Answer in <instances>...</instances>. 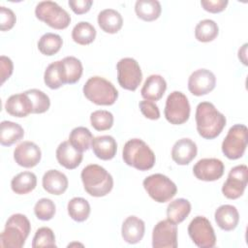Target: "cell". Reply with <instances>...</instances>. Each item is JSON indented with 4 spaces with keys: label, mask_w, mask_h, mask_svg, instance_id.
<instances>
[{
    "label": "cell",
    "mask_w": 248,
    "mask_h": 248,
    "mask_svg": "<svg viewBox=\"0 0 248 248\" xmlns=\"http://www.w3.org/2000/svg\"><path fill=\"white\" fill-rule=\"evenodd\" d=\"M195 118L199 135L206 140L217 138L227 122L225 115L209 102H202L197 106Z\"/></svg>",
    "instance_id": "1"
},
{
    "label": "cell",
    "mask_w": 248,
    "mask_h": 248,
    "mask_svg": "<svg viewBox=\"0 0 248 248\" xmlns=\"http://www.w3.org/2000/svg\"><path fill=\"white\" fill-rule=\"evenodd\" d=\"M84 190L92 197H104L113 187V178L103 167L91 164L86 166L80 173Z\"/></svg>",
    "instance_id": "2"
},
{
    "label": "cell",
    "mask_w": 248,
    "mask_h": 248,
    "mask_svg": "<svg viewBox=\"0 0 248 248\" xmlns=\"http://www.w3.org/2000/svg\"><path fill=\"white\" fill-rule=\"evenodd\" d=\"M31 225L28 218L20 213L13 214L7 220L0 235V246L6 248H21L29 235Z\"/></svg>",
    "instance_id": "3"
},
{
    "label": "cell",
    "mask_w": 248,
    "mask_h": 248,
    "mask_svg": "<svg viewBox=\"0 0 248 248\" xmlns=\"http://www.w3.org/2000/svg\"><path fill=\"white\" fill-rule=\"evenodd\" d=\"M124 162L139 170H148L153 168L156 158L152 149L140 139L129 140L123 147Z\"/></svg>",
    "instance_id": "4"
},
{
    "label": "cell",
    "mask_w": 248,
    "mask_h": 248,
    "mask_svg": "<svg viewBox=\"0 0 248 248\" xmlns=\"http://www.w3.org/2000/svg\"><path fill=\"white\" fill-rule=\"evenodd\" d=\"M84 96L98 106H111L118 97L114 85L102 77H92L83 85Z\"/></svg>",
    "instance_id": "5"
},
{
    "label": "cell",
    "mask_w": 248,
    "mask_h": 248,
    "mask_svg": "<svg viewBox=\"0 0 248 248\" xmlns=\"http://www.w3.org/2000/svg\"><path fill=\"white\" fill-rule=\"evenodd\" d=\"M142 185L149 197L160 203L170 201L177 192L174 182L162 173H155L145 177Z\"/></svg>",
    "instance_id": "6"
},
{
    "label": "cell",
    "mask_w": 248,
    "mask_h": 248,
    "mask_svg": "<svg viewBox=\"0 0 248 248\" xmlns=\"http://www.w3.org/2000/svg\"><path fill=\"white\" fill-rule=\"evenodd\" d=\"M35 15L38 19L57 30L67 28L71 22V16L67 11L53 1L38 3L35 8Z\"/></svg>",
    "instance_id": "7"
},
{
    "label": "cell",
    "mask_w": 248,
    "mask_h": 248,
    "mask_svg": "<svg viewBox=\"0 0 248 248\" xmlns=\"http://www.w3.org/2000/svg\"><path fill=\"white\" fill-rule=\"evenodd\" d=\"M248 142V129L243 124L232 126L222 142V152L231 160L243 156Z\"/></svg>",
    "instance_id": "8"
},
{
    "label": "cell",
    "mask_w": 248,
    "mask_h": 248,
    "mask_svg": "<svg viewBox=\"0 0 248 248\" xmlns=\"http://www.w3.org/2000/svg\"><path fill=\"white\" fill-rule=\"evenodd\" d=\"M190 110L188 98L182 92L173 91L168 96L164 113L170 124L181 125L185 123L189 119Z\"/></svg>",
    "instance_id": "9"
},
{
    "label": "cell",
    "mask_w": 248,
    "mask_h": 248,
    "mask_svg": "<svg viewBox=\"0 0 248 248\" xmlns=\"http://www.w3.org/2000/svg\"><path fill=\"white\" fill-rule=\"evenodd\" d=\"M119 85L130 91H135L142 79V73L137 60L131 57L120 59L116 65Z\"/></svg>",
    "instance_id": "10"
},
{
    "label": "cell",
    "mask_w": 248,
    "mask_h": 248,
    "mask_svg": "<svg viewBox=\"0 0 248 248\" xmlns=\"http://www.w3.org/2000/svg\"><path fill=\"white\" fill-rule=\"evenodd\" d=\"M188 233L192 241L200 248H211L216 244V236L209 220L203 216H196L188 226Z\"/></svg>",
    "instance_id": "11"
},
{
    "label": "cell",
    "mask_w": 248,
    "mask_h": 248,
    "mask_svg": "<svg viewBox=\"0 0 248 248\" xmlns=\"http://www.w3.org/2000/svg\"><path fill=\"white\" fill-rule=\"evenodd\" d=\"M248 181V168L246 165H238L233 167L228 178L223 184L222 193L230 200H236L240 198L247 186Z\"/></svg>",
    "instance_id": "12"
},
{
    "label": "cell",
    "mask_w": 248,
    "mask_h": 248,
    "mask_svg": "<svg viewBox=\"0 0 248 248\" xmlns=\"http://www.w3.org/2000/svg\"><path fill=\"white\" fill-rule=\"evenodd\" d=\"M152 246L154 248H176L177 226L169 219L158 222L152 232Z\"/></svg>",
    "instance_id": "13"
},
{
    "label": "cell",
    "mask_w": 248,
    "mask_h": 248,
    "mask_svg": "<svg viewBox=\"0 0 248 248\" xmlns=\"http://www.w3.org/2000/svg\"><path fill=\"white\" fill-rule=\"evenodd\" d=\"M215 85V75L207 69H199L193 72L188 79V89L195 96H202L211 92Z\"/></svg>",
    "instance_id": "14"
},
{
    "label": "cell",
    "mask_w": 248,
    "mask_h": 248,
    "mask_svg": "<svg viewBox=\"0 0 248 248\" xmlns=\"http://www.w3.org/2000/svg\"><path fill=\"white\" fill-rule=\"evenodd\" d=\"M224 170L225 166L223 162L216 158L201 159L193 168L195 176L202 181H215L222 177Z\"/></svg>",
    "instance_id": "15"
},
{
    "label": "cell",
    "mask_w": 248,
    "mask_h": 248,
    "mask_svg": "<svg viewBox=\"0 0 248 248\" xmlns=\"http://www.w3.org/2000/svg\"><path fill=\"white\" fill-rule=\"evenodd\" d=\"M42 152L40 147L33 141L20 142L14 151L16 163L23 168H33L41 161Z\"/></svg>",
    "instance_id": "16"
},
{
    "label": "cell",
    "mask_w": 248,
    "mask_h": 248,
    "mask_svg": "<svg viewBox=\"0 0 248 248\" xmlns=\"http://www.w3.org/2000/svg\"><path fill=\"white\" fill-rule=\"evenodd\" d=\"M197 152L198 147L195 141L191 139L183 138L173 144L171 149V158L177 165L185 166L197 156Z\"/></svg>",
    "instance_id": "17"
},
{
    "label": "cell",
    "mask_w": 248,
    "mask_h": 248,
    "mask_svg": "<svg viewBox=\"0 0 248 248\" xmlns=\"http://www.w3.org/2000/svg\"><path fill=\"white\" fill-rule=\"evenodd\" d=\"M82 152L76 149L69 140L62 141L56 149L58 163L68 170H74L78 167L82 161Z\"/></svg>",
    "instance_id": "18"
},
{
    "label": "cell",
    "mask_w": 248,
    "mask_h": 248,
    "mask_svg": "<svg viewBox=\"0 0 248 248\" xmlns=\"http://www.w3.org/2000/svg\"><path fill=\"white\" fill-rule=\"evenodd\" d=\"M145 232L144 222L137 216H129L127 217L121 228V234L123 239L129 244L139 243Z\"/></svg>",
    "instance_id": "19"
},
{
    "label": "cell",
    "mask_w": 248,
    "mask_h": 248,
    "mask_svg": "<svg viewBox=\"0 0 248 248\" xmlns=\"http://www.w3.org/2000/svg\"><path fill=\"white\" fill-rule=\"evenodd\" d=\"M6 111L15 117H25L33 113L32 103L25 92L12 95L5 104Z\"/></svg>",
    "instance_id": "20"
},
{
    "label": "cell",
    "mask_w": 248,
    "mask_h": 248,
    "mask_svg": "<svg viewBox=\"0 0 248 248\" xmlns=\"http://www.w3.org/2000/svg\"><path fill=\"white\" fill-rule=\"evenodd\" d=\"M60 73L64 84H74L79 80L83 67L79 59L75 56H67L59 61Z\"/></svg>",
    "instance_id": "21"
},
{
    "label": "cell",
    "mask_w": 248,
    "mask_h": 248,
    "mask_svg": "<svg viewBox=\"0 0 248 248\" xmlns=\"http://www.w3.org/2000/svg\"><path fill=\"white\" fill-rule=\"evenodd\" d=\"M215 222L223 231L234 230L239 222V214L235 206L231 204L220 205L214 213Z\"/></svg>",
    "instance_id": "22"
},
{
    "label": "cell",
    "mask_w": 248,
    "mask_h": 248,
    "mask_svg": "<svg viewBox=\"0 0 248 248\" xmlns=\"http://www.w3.org/2000/svg\"><path fill=\"white\" fill-rule=\"evenodd\" d=\"M43 188L51 195H62L68 188V178L67 176L57 170H49L45 172L43 176Z\"/></svg>",
    "instance_id": "23"
},
{
    "label": "cell",
    "mask_w": 248,
    "mask_h": 248,
    "mask_svg": "<svg viewBox=\"0 0 248 248\" xmlns=\"http://www.w3.org/2000/svg\"><path fill=\"white\" fill-rule=\"evenodd\" d=\"M167 89V82L160 75L149 76L140 90L142 98L147 101H159Z\"/></svg>",
    "instance_id": "24"
},
{
    "label": "cell",
    "mask_w": 248,
    "mask_h": 248,
    "mask_svg": "<svg viewBox=\"0 0 248 248\" xmlns=\"http://www.w3.org/2000/svg\"><path fill=\"white\" fill-rule=\"evenodd\" d=\"M91 148L97 158L101 160H111L117 150V143L111 136H99L93 139Z\"/></svg>",
    "instance_id": "25"
},
{
    "label": "cell",
    "mask_w": 248,
    "mask_h": 248,
    "mask_svg": "<svg viewBox=\"0 0 248 248\" xmlns=\"http://www.w3.org/2000/svg\"><path fill=\"white\" fill-rule=\"evenodd\" d=\"M98 24L100 28L109 34L117 33L123 25L122 16L113 9H105L98 15Z\"/></svg>",
    "instance_id": "26"
},
{
    "label": "cell",
    "mask_w": 248,
    "mask_h": 248,
    "mask_svg": "<svg viewBox=\"0 0 248 248\" xmlns=\"http://www.w3.org/2000/svg\"><path fill=\"white\" fill-rule=\"evenodd\" d=\"M24 136L23 128L12 121H2L0 124V143L3 146H11L20 140Z\"/></svg>",
    "instance_id": "27"
},
{
    "label": "cell",
    "mask_w": 248,
    "mask_h": 248,
    "mask_svg": "<svg viewBox=\"0 0 248 248\" xmlns=\"http://www.w3.org/2000/svg\"><path fill=\"white\" fill-rule=\"evenodd\" d=\"M135 12L140 19L153 21L160 16L162 7L157 0H138L135 4Z\"/></svg>",
    "instance_id": "28"
},
{
    "label": "cell",
    "mask_w": 248,
    "mask_h": 248,
    "mask_svg": "<svg viewBox=\"0 0 248 248\" xmlns=\"http://www.w3.org/2000/svg\"><path fill=\"white\" fill-rule=\"evenodd\" d=\"M191 212V203L188 200L180 198L170 202L167 207V217L174 224H179Z\"/></svg>",
    "instance_id": "29"
},
{
    "label": "cell",
    "mask_w": 248,
    "mask_h": 248,
    "mask_svg": "<svg viewBox=\"0 0 248 248\" xmlns=\"http://www.w3.org/2000/svg\"><path fill=\"white\" fill-rule=\"evenodd\" d=\"M37 186V176L31 171H22L13 177L12 190L18 195H24L33 191Z\"/></svg>",
    "instance_id": "30"
},
{
    "label": "cell",
    "mask_w": 248,
    "mask_h": 248,
    "mask_svg": "<svg viewBox=\"0 0 248 248\" xmlns=\"http://www.w3.org/2000/svg\"><path fill=\"white\" fill-rule=\"evenodd\" d=\"M95 38L96 29L91 23L87 21L78 22L72 30V39L78 45H89L95 40Z\"/></svg>",
    "instance_id": "31"
},
{
    "label": "cell",
    "mask_w": 248,
    "mask_h": 248,
    "mask_svg": "<svg viewBox=\"0 0 248 248\" xmlns=\"http://www.w3.org/2000/svg\"><path fill=\"white\" fill-rule=\"evenodd\" d=\"M70 217L76 222L85 221L90 214L89 202L80 197H75L69 201L67 205Z\"/></svg>",
    "instance_id": "32"
},
{
    "label": "cell",
    "mask_w": 248,
    "mask_h": 248,
    "mask_svg": "<svg viewBox=\"0 0 248 248\" xmlns=\"http://www.w3.org/2000/svg\"><path fill=\"white\" fill-rule=\"evenodd\" d=\"M93 136L91 132L86 127H77L72 130L69 136L70 143L78 151H86L93 140Z\"/></svg>",
    "instance_id": "33"
},
{
    "label": "cell",
    "mask_w": 248,
    "mask_h": 248,
    "mask_svg": "<svg viewBox=\"0 0 248 248\" xmlns=\"http://www.w3.org/2000/svg\"><path fill=\"white\" fill-rule=\"evenodd\" d=\"M219 33L217 23L212 19L201 20L195 28V37L199 42L208 43L213 41Z\"/></svg>",
    "instance_id": "34"
},
{
    "label": "cell",
    "mask_w": 248,
    "mask_h": 248,
    "mask_svg": "<svg viewBox=\"0 0 248 248\" xmlns=\"http://www.w3.org/2000/svg\"><path fill=\"white\" fill-rule=\"evenodd\" d=\"M62 45L63 40L59 35L54 33H46L40 38L38 42V48L42 54L51 56L60 50Z\"/></svg>",
    "instance_id": "35"
},
{
    "label": "cell",
    "mask_w": 248,
    "mask_h": 248,
    "mask_svg": "<svg viewBox=\"0 0 248 248\" xmlns=\"http://www.w3.org/2000/svg\"><path fill=\"white\" fill-rule=\"evenodd\" d=\"M25 93L29 97L32 106H33V113H44L50 107V100L48 96L39 89H29L26 90Z\"/></svg>",
    "instance_id": "36"
},
{
    "label": "cell",
    "mask_w": 248,
    "mask_h": 248,
    "mask_svg": "<svg viewBox=\"0 0 248 248\" xmlns=\"http://www.w3.org/2000/svg\"><path fill=\"white\" fill-rule=\"evenodd\" d=\"M92 127L97 131H107L113 125V115L108 110H95L90 114Z\"/></svg>",
    "instance_id": "37"
},
{
    "label": "cell",
    "mask_w": 248,
    "mask_h": 248,
    "mask_svg": "<svg viewBox=\"0 0 248 248\" xmlns=\"http://www.w3.org/2000/svg\"><path fill=\"white\" fill-rule=\"evenodd\" d=\"M44 81L50 89H58L64 85L60 73L59 61L50 63L44 74Z\"/></svg>",
    "instance_id": "38"
},
{
    "label": "cell",
    "mask_w": 248,
    "mask_h": 248,
    "mask_svg": "<svg viewBox=\"0 0 248 248\" xmlns=\"http://www.w3.org/2000/svg\"><path fill=\"white\" fill-rule=\"evenodd\" d=\"M32 247H56L55 235L52 230L47 227H42L38 229L33 237Z\"/></svg>",
    "instance_id": "39"
},
{
    "label": "cell",
    "mask_w": 248,
    "mask_h": 248,
    "mask_svg": "<svg viewBox=\"0 0 248 248\" xmlns=\"http://www.w3.org/2000/svg\"><path fill=\"white\" fill-rule=\"evenodd\" d=\"M56 211L54 202L50 199L43 198L39 200L34 206V213L36 217L42 221H48L52 219Z\"/></svg>",
    "instance_id": "40"
},
{
    "label": "cell",
    "mask_w": 248,
    "mask_h": 248,
    "mask_svg": "<svg viewBox=\"0 0 248 248\" xmlns=\"http://www.w3.org/2000/svg\"><path fill=\"white\" fill-rule=\"evenodd\" d=\"M16 21L15 13L4 6L0 7V29L1 31H7L14 27Z\"/></svg>",
    "instance_id": "41"
},
{
    "label": "cell",
    "mask_w": 248,
    "mask_h": 248,
    "mask_svg": "<svg viewBox=\"0 0 248 248\" xmlns=\"http://www.w3.org/2000/svg\"><path fill=\"white\" fill-rule=\"evenodd\" d=\"M140 109L141 113L148 119L151 120H157L160 118V110L158 106L152 102V101H140Z\"/></svg>",
    "instance_id": "42"
},
{
    "label": "cell",
    "mask_w": 248,
    "mask_h": 248,
    "mask_svg": "<svg viewBox=\"0 0 248 248\" xmlns=\"http://www.w3.org/2000/svg\"><path fill=\"white\" fill-rule=\"evenodd\" d=\"M228 3H229L228 0H202L201 1V5L202 6L203 10L212 14L223 12L226 9Z\"/></svg>",
    "instance_id": "43"
},
{
    "label": "cell",
    "mask_w": 248,
    "mask_h": 248,
    "mask_svg": "<svg viewBox=\"0 0 248 248\" xmlns=\"http://www.w3.org/2000/svg\"><path fill=\"white\" fill-rule=\"evenodd\" d=\"M68 4L75 14L82 15V14L87 13L90 10V8L93 4V1H91V0H69Z\"/></svg>",
    "instance_id": "44"
},
{
    "label": "cell",
    "mask_w": 248,
    "mask_h": 248,
    "mask_svg": "<svg viewBox=\"0 0 248 248\" xmlns=\"http://www.w3.org/2000/svg\"><path fill=\"white\" fill-rule=\"evenodd\" d=\"M14 70V65L12 60L7 57L2 55L0 57V71H1V84H3L13 74Z\"/></svg>",
    "instance_id": "45"
}]
</instances>
